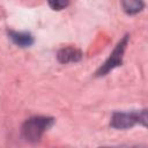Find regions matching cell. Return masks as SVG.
<instances>
[{"label": "cell", "instance_id": "6da1fadb", "mask_svg": "<svg viewBox=\"0 0 148 148\" xmlns=\"http://www.w3.org/2000/svg\"><path fill=\"white\" fill-rule=\"evenodd\" d=\"M53 124V118L50 117H32L29 118L22 126V135L25 140L37 142L44 132H46Z\"/></svg>", "mask_w": 148, "mask_h": 148}, {"label": "cell", "instance_id": "5b68a950", "mask_svg": "<svg viewBox=\"0 0 148 148\" xmlns=\"http://www.w3.org/2000/svg\"><path fill=\"white\" fill-rule=\"evenodd\" d=\"M9 38L13 40L14 44L21 46V47H27L30 46L34 43V37L29 32H22V31H8Z\"/></svg>", "mask_w": 148, "mask_h": 148}, {"label": "cell", "instance_id": "8992f818", "mask_svg": "<svg viewBox=\"0 0 148 148\" xmlns=\"http://www.w3.org/2000/svg\"><path fill=\"white\" fill-rule=\"evenodd\" d=\"M120 3L127 14H136L143 8L142 0H120Z\"/></svg>", "mask_w": 148, "mask_h": 148}, {"label": "cell", "instance_id": "7a4b0ae2", "mask_svg": "<svg viewBox=\"0 0 148 148\" xmlns=\"http://www.w3.org/2000/svg\"><path fill=\"white\" fill-rule=\"evenodd\" d=\"M141 123L146 126L147 124V112L142 111H132V112H114L111 118V126L113 128L124 130L134 126L135 124Z\"/></svg>", "mask_w": 148, "mask_h": 148}, {"label": "cell", "instance_id": "52a82bcc", "mask_svg": "<svg viewBox=\"0 0 148 148\" xmlns=\"http://www.w3.org/2000/svg\"><path fill=\"white\" fill-rule=\"evenodd\" d=\"M47 2L54 10H61L69 5V0H47Z\"/></svg>", "mask_w": 148, "mask_h": 148}, {"label": "cell", "instance_id": "3957f363", "mask_svg": "<svg viewBox=\"0 0 148 148\" xmlns=\"http://www.w3.org/2000/svg\"><path fill=\"white\" fill-rule=\"evenodd\" d=\"M127 42H128V36H125V37L118 43V45L116 46V49L113 50V52L110 54L109 59H108V60L101 66V68L97 71V73H96L97 76L105 75L108 72H110V71L113 69L114 67L121 65V58H123L125 47H126V45H127Z\"/></svg>", "mask_w": 148, "mask_h": 148}, {"label": "cell", "instance_id": "277c9868", "mask_svg": "<svg viewBox=\"0 0 148 148\" xmlns=\"http://www.w3.org/2000/svg\"><path fill=\"white\" fill-rule=\"evenodd\" d=\"M58 61L61 64H68V62H76L81 60L82 52L75 47H62L57 53Z\"/></svg>", "mask_w": 148, "mask_h": 148}]
</instances>
